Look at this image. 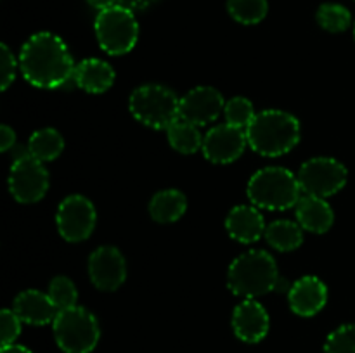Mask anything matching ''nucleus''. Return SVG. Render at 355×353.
I'll return each instance as SVG.
<instances>
[{"instance_id":"nucleus-12","label":"nucleus","mask_w":355,"mask_h":353,"mask_svg":"<svg viewBox=\"0 0 355 353\" xmlns=\"http://www.w3.org/2000/svg\"><path fill=\"white\" fill-rule=\"evenodd\" d=\"M89 275L101 291H116L127 279V263L114 246H101L89 258Z\"/></svg>"},{"instance_id":"nucleus-16","label":"nucleus","mask_w":355,"mask_h":353,"mask_svg":"<svg viewBox=\"0 0 355 353\" xmlns=\"http://www.w3.org/2000/svg\"><path fill=\"white\" fill-rule=\"evenodd\" d=\"M227 234L241 244H253L266 234V221L257 206L239 204L229 211L225 218Z\"/></svg>"},{"instance_id":"nucleus-10","label":"nucleus","mask_w":355,"mask_h":353,"mask_svg":"<svg viewBox=\"0 0 355 353\" xmlns=\"http://www.w3.org/2000/svg\"><path fill=\"white\" fill-rule=\"evenodd\" d=\"M97 213L85 196L73 194L61 201L55 213V224L62 239L68 242H82L90 237L96 227Z\"/></svg>"},{"instance_id":"nucleus-25","label":"nucleus","mask_w":355,"mask_h":353,"mask_svg":"<svg viewBox=\"0 0 355 353\" xmlns=\"http://www.w3.org/2000/svg\"><path fill=\"white\" fill-rule=\"evenodd\" d=\"M318 23L329 33H342L352 23V16L342 3H322L318 10Z\"/></svg>"},{"instance_id":"nucleus-20","label":"nucleus","mask_w":355,"mask_h":353,"mask_svg":"<svg viewBox=\"0 0 355 353\" xmlns=\"http://www.w3.org/2000/svg\"><path fill=\"white\" fill-rule=\"evenodd\" d=\"M187 210V199L180 190L165 189L153 196L149 203V215L158 224H172L180 220Z\"/></svg>"},{"instance_id":"nucleus-34","label":"nucleus","mask_w":355,"mask_h":353,"mask_svg":"<svg viewBox=\"0 0 355 353\" xmlns=\"http://www.w3.org/2000/svg\"><path fill=\"white\" fill-rule=\"evenodd\" d=\"M87 2H89L92 7H96V9L103 10V9H107V7H111V6H116L118 0H87Z\"/></svg>"},{"instance_id":"nucleus-19","label":"nucleus","mask_w":355,"mask_h":353,"mask_svg":"<svg viewBox=\"0 0 355 353\" xmlns=\"http://www.w3.org/2000/svg\"><path fill=\"white\" fill-rule=\"evenodd\" d=\"M71 82L89 93H104L113 85L114 69L103 59H85L76 64Z\"/></svg>"},{"instance_id":"nucleus-26","label":"nucleus","mask_w":355,"mask_h":353,"mask_svg":"<svg viewBox=\"0 0 355 353\" xmlns=\"http://www.w3.org/2000/svg\"><path fill=\"white\" fill-rule=\"evenodd\" d=\"M255 109H253L252 100L246 99V97H232L225 102L224 107V116L225 121L232 127H238L246 130L248 125L252 123L253 118H255Z\"/></svg>"},{"instance_id":"nucleus-32","label":"nucleus","mask_w":355,"mask_h":353,"mask_svg":"<svg viewBox=\"0 0 355 353\" xmlns=\"http://www.w3.org/2000/svg\"><path fill=\"white\" fill-rule=\"evenodd\" d=\"M153 2H156V0H118L120 6L127 7V9H130L132 12H134V10L148 9Z\"/></svg>"},{"instance_id":"nucleus-24","label":"nucleus","mask_w":355,"mask_h":353,"mask_svg":"<svg viewBox=\"0 0 355 353\" xmlns=\"http://www.w3.org/2000/svg\"><path fill=\"white\" fill-rule=\"evenodd\" d=\"M227 10L241 24H257L267 16V0H227Z\"/></svg>"},{"instance_id":"nucleus-29","label":"nucleus","mask_w":355,"mask_h":353,"mask_svg":"<svg viewBox=\"0 0 355 353\" xmlns=\"http://www.w3.org/2000/svg\"><path fill=\"white\" fill-rule=\"evenodd\" d=\"M21 320L17 317V314L14 310H9V308H3L0 311V332H2V346L6 345H12L16 343L17 336L21 334Z\"/></svg>"},{"instance_id":"nucleus-13","label":"nucleus","mask_w":355,"mask_h":353,"mask_svg":"<svg viewBox=\"0 0 355 353\" xmlns=\"http://www.w3.org/2000/svg\"><path fill=\"white\" fill-rule=\"evenodd\" d=\"M225 102L222 93L214 87H196L180 99L179 118L203 127L217 120L224 111Z\"/></svg>"},{"instance_id":"nucleus-21","label":"nucleus","mask_w":355,"mask_h":353,"mask_svg":"<svg viewBox=\"0 0 355 353\" xmlns=\"http://www.w3.org/2000/svg\"><path fill=\"white\" fill-rule=\"evenodd\" d=\"M266 241L277 251H293L304 242V228L291 220H276L266 228Z\"/></svg>"},{"instance_id":"nucleus-6","label":"nucleus","mask_w":355,"mask_h":353,"mask_svg":"<svg viewBox=\"0 0 355 353\" xmlns=\"http://www.w3.org/2000/svg\"><path fill=\"white\" fill-rule=\"evenodd\" d=\"M52 329L55 343L64 353H90L101 338L97 318L78 305L59 310Z\"/></svg>"},{"instance_id":"nucleus-17","label":"nucleus","mask_w":355,"mask_h":353,"mask_svg":"<svg viewBox=\"0 0 355 353\" xmlns=\"http://www.w3.org/2000/svg\"><path fill=\"white\" fill-rule=\"evenodd\" d=\"M12 310L24 324L30 325L52 324L59 314V308L55 307L51 296L37 289H26L17 294Z\"/></svg>"},{"instance_id":"nucleus-8","label":"nucleus","mask_w":355,"mask_h":353,"mask_svg":"<svg viewBox=\"0 0 355 353\" xmlns=\"http://www.w3.org/2000/svg\"><path fill=\"white\" fill-rule=\"evenodd\" d=\"M297 176L302 192L326 199L345 187L349 172L338 159L322 156L305 161Z\"/></svg>"},{"instance_id":"nucleus-3","label":"nucleus","mask_w":355,"mask_h":353,"mask_svg":"<svg viewBox=\"0 0 355 353\" xmlns=\"http://www.w3.org/2000/svg\"><path fill=\"white\" fill-rule=\"evenodd\" d=\"M279 272L276 260L263 249H252L239 255L227 272V286L236 296L259 298L276 289Z\"/></svg>"},{"instance_id":"nucleus-14","label":"nucleus","mask_w":355,"mask_h":353,"mask_svg":"<svg viewBox=\"0 0 355 353\" xmlns=\"http://www.w3.org/2000/svg\"><path fill=\"white\" fill-rule=\"evenodd\" d=\"M270 327L269 314L255 298H246L232 314V331L241 341L259 343L267 336Z\"/></svg>"},{"instance_id":"nucleus-33","label":"nucleus","mask_w":355,"mask_h":353,"mask_svg":"<svg viewBox=\"0 0 355 353\" xmlns=\"http://www.w3.org/2000/svg\"><path fill=\"white\" fill-rule=\"evenodd\" d=\"M0 353H33V352H31V350H28L26 346L16 345V343H12V345L2 346Z\"/></svg>"},{"instance_id":"nucleus-35","label":"nucleus","mask_w":355,"mask_h":353,"mask_svg":"<svg viewBox=\"0 0 355 353\" xmlns=\"http://www.w3.org/2000/svg\"><path fill=\"white\" fill-rule=\"evenodd\" d=\"M354 37H355V24H354Z\"/></svg>"},{"instance_id":"nucleus-1","label":"nucleus","mask_w":355,"mask_h":353,"mask_svg":"<svg viewBox=\"0 0 355 353\" xmlns=\"http://www.w3.org/2000/svg\"><path fill=\"white\" fill-rule=\"evenodd\" d=\"M24 80L38 89H59L73 80L76 64L68 45L58 35L40 31L24 42L19 52Z\"/></svg>"},{"instance_id":"nucleus-18","label":"nucleus","mask_w":355,"mask_h":353,"mask_svg":"<svg viewBox=\"0 0 355 353\" xmlns=\"http://www.w3.org/2000/svg\"><path fill=\"white\" fill-rule=\"evenodd\" d=\"M295 213L302 228L314 234H326L335 221V213L328 201L324 197L309 196V194L298 199Z\"/></svg>"},{"instance_id":"nucleus-27","label":"nucleus","mask_w":355,"mask_h":353,"mask_svg":"<svg viewBox=\"0 0 355 353\" xmlns=\"http://www.w3.org/2000/svg\"><path fill=\"white\" fill-rule=\"evenodd\" d=\"M47 294L59 310L76 307V300H78V291H76L75 284H73L71 279L64 275H58L51 280Z\"/></svg>"},{"instance_id":"nucleus-28","label":"nucleus","mask_w":355,"mask_h":353,"mask_svg":"<svg viewBox=\"0 0 355 353\" xmlns=\"http://www.w3.org/2000/svg\"><path fill=\"white\" fill-rule=\"evenodd\" d=\"M324 353H355V324L340 325L326 338Z\"/></svg>"},{"instance_id":"nucleus-30","label":"nucleus","mask_w":355,"mask_h":353,"mask_svg":"<svg viewBox=\"0 0 355 353\" xmlns=\"http://www.w3.org/2000/svg\"><path fill=\"white\" fill-rule=\"evenodd\" d=\"M16 78V59L6 44L0 45V89L7 90Z\"/></svg>"},{"instance_id":"nucleus-31","label":"nucleus","mask_w":355,"mask_h":353,"mask_svg":"<svg viewBox=\"0 0 355 353\" xmlns=\"http://www.w3.org/2000/svg\"><path fill=\"white\" fill-rule=\"evenodd\" d=\"M16 145V132L7 125L0 127V151L7 152Z\"/></svg>"},{"instance_id":"nucleus-5","label":"nucleus","mask_w":355,"mask_h":353,"mask_svg":"<svg viewBox=\"0 0 355 353\" xmlns=\"http://www.w3.org/2000/svg\"><path fill=\"white\" fill-rule=\"evenodd\" d=\"M180 99L170 89L156 83L141 85L132 92L128 107L139 123L155 130H168L179 118Z\"/></svg>"},{"instance_id":"nucleus-22","label":"nucleus","mask_w":355,"mask_h":353,"mask_svg":"<svg viewBox=\"0 0 355 353\" xmlns=\"http://www.w3.org/2000/svg\"><path fill=\"white\" fill-rule=\"evenodd\" d=\"M170 145L180 154H193L203 147V135L200 134V127L189 121L177 118L166 130Z\"/></svg>"},{"instance_id":"nucleus-9","label":"nucleus","mask_w":355,"mask_h":353,"mask_svg":"<svg viewBox=\"0 0 355 353\" xmlns=\"http://www.w3.org/2000/svg\"><path fill=\"white\" fill-rule=\"evenodd\" d=\"M9 190L21 204L40 201L49 190V172L44 163L31 154L12 159L9 172Z\"/></svg>"},{"instance_id":"nucleus-23","label":"nucleus","mask_w":355,"mask_h":353,"mask_svg":"<svg viewBox=\"0 0 355 353\" xmlns=\"http://www.w3.org/2000/svg\"><path fill=\"white\" fill-rule=\"evenodd\" d=\"M64 149L62 135L54 128H42L33 132V135L28 141V151L35 159L42 163L54 161Z\"/></svg>"},{"instance_id":"nucleus-15","label":"nucleus","mask_w":355,"mask_h":353,"mask_svg":"<svg viewBox=\"0 0 355 353\" xmlns=\"http://www.w3.org/2000/svg\"><path fill=\"white\" fill-rule=\"evenodd\" d=\"M290 308L300 317H312L324 308L328 301V287L319 277L305 275L288 291Z\"/></svg>"},{"instance_id":"nucleus-2","label":"nucleus","mask_w":355,"mask_h":353,"mask_svg":"<svg viewBox=\"0 0 355 353\" xmlns=\"http://www.w3.org/2000/svg\"><path fill=\"white\" fill-rule=\"evenodd\" d=\"M248 145L266 158H277L300 142V123L293 114L281 109L257 113L246 128Z\"/></svg>"},{"instance_id":"nucleus-11","label":"nucleus","mask_w":355,"mask_h":353,"mask_svg":"<svg viewBox=\"0 0 355 353\" xmlns=\"http://www.w3.org/2000/svg\"><path fill=\"white\" fill-rule=\"evenodd\" d=\"M248 145L246 132L243 128L224 123L217 125L203 138V156L215 165H229L245 152Z\"/></svg>"},{"instance_id":"nucleus-7","label":"nucleus","mask_w":355,"mask_h":353,"mask_svg":"<svg viewBox=\"0 0 355 353\" xmlns=\"http://www.w3.org/2000/svg\"><path fill=\"white\" fill-rule=\"evenodd\" d=\"M97 42L110 55H123L135 47L139 38V23L127 7L111 6L99 10L94 23Z\"/></svg>"},{"instance_id":"nucleus-4","label":"nucleus","mask_w":355,"mask_h":353,"mask_svg":"<svg viewBox=\"0 0 355 353\" xmlns=\"http://www.w3.org/2000/svg\"><path fill=\"white\" fill-rule=\"evenodd\" d=\"M253 206L270 211H283L297 206L302 197L298 176L281 166H267L250 179L246 189Z\"/></svg>"}]
</instances>
